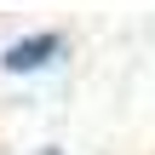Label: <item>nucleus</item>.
I'll return each instance as SVG.
<instances>
[{
    "label": "nucleus",
    "mask_w": 155,
    "mask_h": 155,
    "mask_svg": "<svg viewBox=\"0 0 155 155\" xmlns=\"http://www.w3.org/2000/svg\"><path fill=\"white\" fill-rule=\"evenodd\" d=\"M58 52H63V35H29V40H12L0 63H6L12 75H29V69H46Z\"/></svg>",
    "instance_id": "1"
},
{
    "label": "nucleus",
    "mask_w": 155,
    "mask_h": 155,
    "mask_svg": "<svg viewBox=\"0 0 155 155\" xmlns=\"http://www.w3.org/2000/svg\"><path fill=\"white\" fill-rule=\"evenodd\" d=\"M40 155H58V150H40Z\"/></svg>",
    "instance_id": "2"
}]
</instances>
